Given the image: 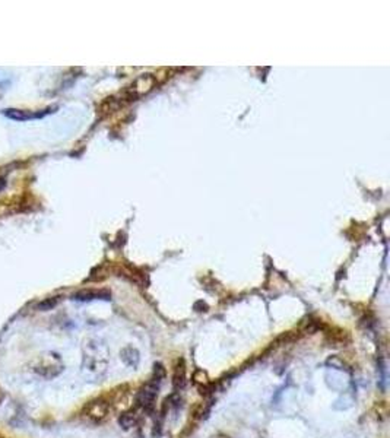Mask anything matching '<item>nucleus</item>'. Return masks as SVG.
I'll return each mask as SVG.
<instances>
[{"label":"nucleus","mask_w":390,"mask_h":438,"mask_svg":"<svg viewBox=\"0 0 390 438\" xmlns=\"http://www.w3.org/2000/svg\"><path fill=\"white\" fill-rule=\"evenodd\" d=\"M158 390H159V383H156L152 378L146 381L136 393V406L142 408L146 412H151L155 406Z\"/></svg>","instance_id":"f257e3e1"},{"label":"nucleus","mask_w":390,"mask_h":438,"mask_svg":"<svg viewBox=\"0 0 390 438\" xmlns=\"http://www.w3.org/2000/svg\"><path fill=\"white\" fill-rule=\"evenodd\" d=\"M82 415L86 419H89L91 422L99 424V422L105 421L110 415V402L102 399V397L95 399V400L85 405Z\"/></svg>","instance_id":"f03ea898"},{"label":"nucleus","mask_w":390,"mask_h":438,"mask_svg":"<svg viewBox=\"0 0 390 438\" xmlns=\"http://www.w3.org/2000/svg\"><path fill=\"white\" fill-rule=\"evenodd\" d=\"M186 386V363L183 358H180L175 365H174V372H172V387L175 391L183 390Z\"/></svg>","instance_id":"7ed1b4c3"},{"label":"nucleus","mask_w":390,"mask_h":438,"mask_svg":"<svg viewBox=\"0 0 390 438\" xmlns=\"http://www.w3.org/2000/svg\"><path fill=\"white\" fill-rule=\"evenodd\" d=\"M63 369V365L60 364V360H57L56 363H50V364H40L34 368L35 372H38L40 375H43L44 378H54L56 375H59Z\"/></svg>","instance_id":"20e7f679"},{"label":"nucleus","mask_w":390,"mask_h":438,"mask_svg":"<svg viewBox=\"0 0 390 438\" xmlns=\"http://www.w3.org/2000/svg\"><path fill=\"white\" fill-rule=\"evenodd\" d=\"M139 422V415L133 411H129V412H123L119 418V424L123 430H130V428H135Z\"/></svg>","instance_id":"39448f33"},{"label":"nucleus","mask_w":390,"mask_h":438,"mask_svg":"<svg viewBox=\"0 0 390 438\" xmlns=\"http://www.w3.org/2000/svg\"><path fill=\"white\" fill-rule=\"evenodd\" d=\"M4 114L9 119H13V120H29V119H35V117H43L44 116V114H38V113L22 111V110H4Z\"/></svg>","instance_id":"423d86ee"},{"label":"nucleus","mask_w":390,"mask_h":438,"mask_svg":"<svg viewBox=\"0 0 390 438\" xmlns=\"http://www.w3.org/2000/svg\"><path fill=\"white\" fill-rule=\"evenodd\" d=\"M120 355H122V360L124 361V364L130 365V366H136L139 364L141 357H139V352L135 348H126V349L122 351Z\"/></svg>","instance_id":"0eeeda50"},{"label":"nucleus","mask_w":390,"mask_h":438,"mask_svg":"<svg viewBox=\"0 0 390 438\" xmlns=\"http://www.w3.org/2000/svg\"><path fill=\"white\" fill-rule=\"evenodd\" d=\"M211 402H200V403H197L196 406H195V409H193V412H192V416H193V419H203V418H206L208 416V414H209V411H211Z\"/></svg>","instance_id":"6e6552de"},{"label":"nucleus","mask_w":390,"mask_h":438,"mask_svg":"<svg viewBox=\"0 0 390 438\" xmlns=\"http://www.w3.org/2000/svg\"><path fill=\"white\" fill-rule=\"evenodd\" d=\"M193 381H195V384H196L199 389L206 387V386L211 384V381H209V378H208V374H206L203 369H197V371L193 374Z\"/></svg>","instance_id":"1a4fd4ad"},{"label":"nucleus","mask_w":390,"mask_h":438,"mask_svg":"<svg viewBox=\"0 0 390 438\" xmlns=\"http://www.w3.org/2000/svg\"><path fill=\"white\" fill-rule=\"evenodd\" d=\"M165 377H167V369H165V366L162 364H159V363H155V365H154V377H152V380H155L156 383H161Z\"/></svg>","instance_id":"9d476101"},{"label":"nucleus","mask_w":390,"mask_h":438,"mask_svg":"<svg viewBox=\"0 0 390 438\" xmlns=\"http://www.w3.org/2000/svg\"><path fill=\"white\" fill-rule=\"evenodd\" d=\"M327 365H332L333 368H338V369H348V365L345 364L343 360H341L339 357H332L326 361Z\"/></svg>","instance_id":"9b49d317"},{"label":"nucleus","mask_w":390,"mask_h":438,"mask_svg":"<svg viewBox=\"0 0 390 438\" xmlns=\"http://www.w3.org/2000/svg\"><path fill=\"white\" fill-rule=\"evenodd\" d=\"M212 438H230V437H227V436H215V437Z\"/></svg>","instance_id":"f8f14e48"},{"label":"nucleus","mask_w":390,"mask_h":438,"mask_svg":"<svg viewBox=\"0 0 390 438\" xmlns=\"http://www.w3.org/2000/svg\"><path fill=\"white\" fill-rule=\"evenodd\" d=\"M0 400H1V390H0Z\"/></svg>","instance_id":"ddd939ff"}]
</instances>
